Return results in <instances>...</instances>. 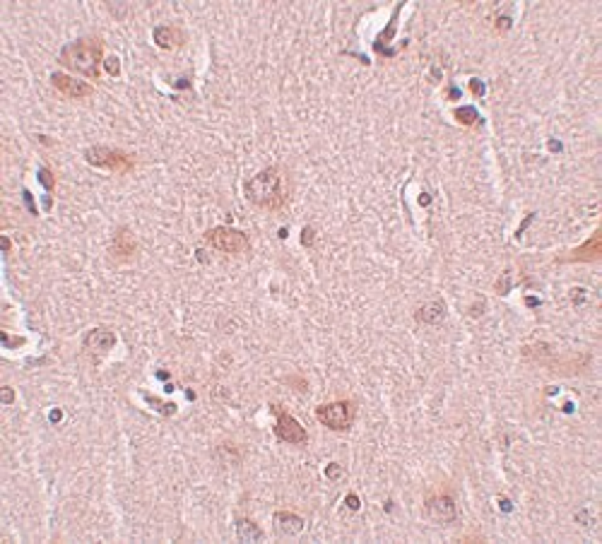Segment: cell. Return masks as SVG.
<instances>
[{
	"label": "cell",
	"instance_id": "7",
	"mask_svg": "<svg viewBox=\"0 0 602 544\" xmlns=\"http://www.w3.org/2000/svg\"><path fill=\"white\" fill-rule=\"evenodd\" d=\"M51 85L61 92L68 99H87V97L94 94V87L85 80H77V77L63 75V72H53L51 75Z\"/></svg>",
	"mask_w": 602,
	"mask_h": 544
},
{
	"label": "cell",
	"instance_id": "2",
	"mask_svg": "<svg viewBox=\"0 0 602 544\" xmlns=\"http://www.w3.org/2000/svg\"><path fill=\"white\" fill-rule=\"evenodd\" d=\"M61 66L68 70L85 75L87 80H99L101 63H104V41L97 37L77 39V41L63 46L61 56H58Z\"/></svg>",
	"mask_w": 602,
	"mask_h": 544
},
{
	"label": "cell",
	"instance_id": "13",
	"mask_svg": "<svg viewBox=\"0 0 602 544\" xmlns=\"http://www.w3.org/2000/svg\"><path fill=\"white\" fill-rule=\"evenodd\" d=\"M443 316H446V303L443 301H429L424 303V306H419L417 311V321L424 323V325H437V323L443 321Z\"/></svg>",
	"mask_w": 602,
	"mask_h": 544
},
{
	"label": "cell",
	"instance_id": "12",
	"mask_svg": "<svg viewBox=\"0 0 602 544\" xmlns=\"http://www.w3.org/2000/svg\"><path fill=\"white\" fill-rule=\"evenodd\" d=\"M275 527H277V532H282V535L294 537L303 530V518L297 516V513H290V511H280V513H275Z\"/></svg>",
	"mask_w": 602,
	"mask_h": 544
},
{
	"label": "cell",
	"instance_id": "3",
	"mask_svg": "<svg viewBox=\"0 0 602 544\" xmlns=\"http://www.w3.org/2000/svg\"><path fill=\"white\" fill-rule=\"evenodd\" d=\"M85 159L87 164L97 166V169H106L111 174H128V171L135 169V157L128 154L123 150H114V147H87L85 150Z\"/></svg>",
	"mask_w": 602,
	"mask_h": 544
},
{
	"label": "cell",
	"instance_id": "4",
	"mask_svg": "<svg viewBox=\"0 0 602 544\" xmlns=\"http://www.w3.org/2000/svg\"><path fill=\"white\" fill-rule=\"evenodd\" d=\"M205 243L212 246L219 253H229V256H241V253L251 251V239L243 232L232 227H212L205 232Z\"/></svg>",
	"mask_w": 602,
	"mask_h": 544
},
{
	"label": "cell",
	"instance_id": "6",
	"mask_svg": "<svg viewBox=\"0 0 602 544\" xmlns=\"http://www.w3.org/2000/svg\"><path fill=\"white\" fill-rule=\"evenodd\" d=\"M272 410L277 412V421H275V436H277V439L285 441V443H290V445H303V443H306L308 434H306V429L299 424V419H294L292 414H287L280 405H275Z\"/></svg>",
	"mask_w": 602,
	"mask_h": 544
},
{
	"label": "cell",
	"instance_id": "11",
	"mask_svg": "<svg viewBox=\"0 0 602 544\" xmlns=\"http://www.w3.org/2000/svg\"><path fill=\"white\" fill-rule=\"evenodd\" d=\"M111 253L116 258H133L138 253V241L130 234L128 227H121L119 232L114 234V241H111Z\"/></svg>",
	"mask_w": 602,
	"mask_h": 544
},
{
	"label": "cell",
	"instance_id": "5",
	"mask_svg": "<svg viewBox=\"0 0 602 544\" xmlns=\"http://www.w3.org/2000/svg\"><path fill=\"white\" fill-rule=\"evenodd\" d=\"M354 416L357 407L352 400H335V403L318 405L316 407V419L332 431H347L352 426V421H354Z\"/></svg>",
	"mask_w": 602,
	"mask_h": 544
},
{
	"label": "cell",
	"instance_id": "10",
	"mask_svg": "<svg viewBox=\"0 0 602 544\" xmlns=\"http://www.w3.org/2000/svg\"><path fill=\"white\" fill-rule=\"evenodd\" d=\"M116 345V332L109 330V328H94L85 335V350L90 352H99V354H106L109 350H114Z\"/></svg>",
	"mask_w": 602,
	"mask_h": 544
},
{
	"label": "cell",
	"instance_id": "20",
	"mask_svg": "<svg viewBox=\"0 0 602 544\" xmlns=\"http://www.w3.org/2000/svg\"><path fill=\"white\" fill-rule=\"evenodd\" d=\"M347 506H350L352 511H357V508H359V496H357V494H350V496H347Z\"/></svg>",
	"mask_w": 602,
	"mask_h": 544
},
{
	"label": "cell",
	"instance_id": "17",
	"mask_svg": "<svg viewBox=\"0 0 602 544\" xmlns=\"http://www.w3.org/2000/svg\"><path fill=\"white\" fill-rule=\"evenodd\" d=\"M39 181H41V185L46 190H53L56 188V179H53V174H51V169H46V166H43V169H39Z\"/></svg>",
	"mask_w": 602,
	"mask_h": 544
},
{
	"label": "cell",
	"instance_id": "18",
	"mask_svg": "<svg viewBox=\"0 0 602 544\" xmlns=\"http://www.w3.org/2000/svg\"><path fill=\"white\" fill-rule=\"evenodd\" d=\"M104 66H106V70H109V75H119V72H121V63H119V58H116V56L106 58Z\"/></svg>",
	"mask_w": 602,
	"mask_h": 544
},
{
	"label": "cell",
	"instance_id": "16",
	"mask_svg": "<svg viewBox=\"0 0 602 544\" xmlns=\"http://www.w3.org/2000/svg\"><path fill=\"white\" fill-rule=\"evenodd\" d=\"M455 119L463 125H474L479 121V114L472 109V106H465V109H455Z\"/></svg>",
	"mask_w": 602,
	"mask_h": 544
},
{
	"label": "cell",
	"instance_id": "22",
	"mask_svg": "<svg viewBox=\"0 0 602 544\" xmlns=\"http://www.w3.org/2000/svg\"><path fill=\"white\" fill-rule=\"evenodd\" d=\"M340 472H342V470L337 467V465H332V467H328V470H325L328 477H340Z\"/></svg>",
	"mask_w": 602,
	"mask_h": 544
},
{
	"label": "cell",
	"instance_id": "19",
	"mask_svg": "<svg viewBox=\"0 0 602 544\" xmlns=\"http://www.w3.org/2000/svg\"><path fill=\"white\" fill-rule=\"evenodd\" d=\"M311 241H313V229H311V227H306V229H303L301 243H303V246H311Z\"/></svg>",
	"mask_w": 602,
	"mask_h": 544
},
{
	"label": "cell",
	"instance_id": "1",
	"mask_svg": "<svg viewBox=\"0 0 602 544\" xmlns=\"http://www.w3.org/2000/svg\"><path fill=\"white\" fill-rule=\"evenodd\" d=\"M243 195L251 205L263 210H280L290 200L287 176L280 166H268L243 183Z\"/></svg>",
	"mask_w": 602,
	"mask_h": 544
},
{
	"label": "cell",
	"instance_id": "21",
	"mask_svg": "<svg viewBox=\"0 0 602 544\" xmlns=\"http://www.w3.org/2000/svg\"><path fill=\"white\" fill-rule=\"evenodd\" d=\"M12 400H14L12 388H5V390H3V403H5V405H10V403H12Z\"/></svg>",
	"mask_w": 602,
	"mask_h": 544
},
{
	"label": "cell",
	"instance_id": "15",
	"mask_svg": "<svg viewBox=\"0 0 602 544\" xmlns=\"http://www.w3.org/2000/svg\"><path fill=\"white\" fill-rule=\"evenodd\" d=\"M237 537L241 542H261L265 535H263V530L253 521H248V518H239V521H237Z\"/></svg>",
	"mask_w": 602,
	"mask_h": 544
},
{
	"label": "cell",
	"instance_id": "8",
	"mask_svg": "<svg viewBox=\"0 0 602 544\" xmlns=\"http://www.w3.org/2000/svg\"><path fill=\"white\" fill-rule=\"evenodd\" d=\"M427 513L432 521L437 523H453L458 518V508H455V501L453 496L448 494H437V496H429L427 498Z\"/></svg>",
	"mask_w": 602,
	"mask_h": 544
},
{
	"label": "cell",
	"instance_id": "9",
	"mask_svg": "<svg viewBox=\"0 0 602 544\" xmlns=\"http://www.w3.org/2000/svg\"><path fill=\"white\" fill-rule=\"evenodd\" d=\"M600 236L602 234L600 232H595L593 236L588 239V241L583 243V246H579V248H574V251L569 253V256L566 258H559L561 263H595V261H600V253H602V248H600Z\"/></svg>",
	"mask_w": 602,
	"mask_h": 544
},
{
	"label": "cell",
	"instance_id": "23",
	"mask_svg": "<svg viewBox=\"0 0 602 544\" xmlns=\"http://www.w3.org/2000/svg\"><path fill=\"white\" fill-rule=\"evenodd\" d=\"M470 90H472L474 94H482V85H479L477 80H472V85H470Z\"/></svg>",
	"mask_w": 602,
	"mask_h": 544
},
{
	"label": "cell",
	"instance_id": "14",
	"mask_svg": "<svg viewBox=\"0 0 602 544\" xmlns=\"http://www.w3.org/2000/svg\"><path fill=\"white\" fill-rule=\"evenodd\" d=\"M152 37L159 48H179L183 43V32L176 27H157Z\"/></svg>",
	"mask_w": 602,
	"mask_h": 544
}]
</instances>
